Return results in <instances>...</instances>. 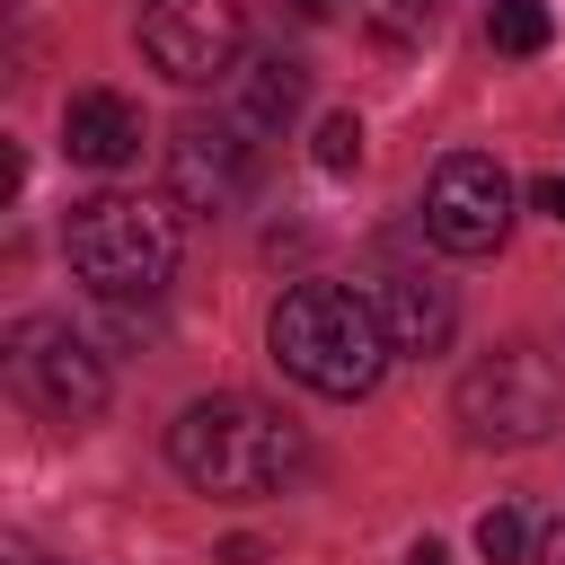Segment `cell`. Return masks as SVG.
<instances>
[{
  "label": "cell",
  "instance_id": "cell-4",
  "mask_svg": "<svg viewBox=\"0 0 565 565\" xmlns=\"http://www.w3.org/2000/svg\"><path fill=\"white\" fill-rule=\"evenodd\" d=\"M459 433L486 450H530L565 424V362L547 344H494L459 371Z\"/></svg>",
  "mask_w": 565,
  "mask_h": 565
},
{
  "label": "cell",
  "instance_id": "cell-7",
  "mask_svg": "<svg viewBox=\"0 0 565 565\" xmlns=\"http://www.w3.org/2000/svg\"><path fill=\"white\" fill-rule=\"evenodd\" d=\"M238 44H247V9L238 0H141V53L177 88L221 79L238 62Z\"/></svg>",
  "mask_w": 565,
  "mask_h": 565
},
{
  "label": "cell",
  "instance_id": "cell-19",
  "mask_svg": "<svg viewBox=\"0 0 565 565\" xmlns=\"http://www.w3.org/2000/svg\"><path fill=\"white\" fill-rule=\"evenodd\" d=\"M221 565H265V547H256V539H230V547H221Z\"/></svg>",
  "mask_w": 565,
  "mask_h": 565
},
{
  "label": "cell",
  "instance_id": "cell-13",
  "mask_svg": "<svg viewBox=\"0 0 565 565\" xmlns=\"http://www.w3.org/2000/svg\"><path fill=\"white\" fill-rule=\"evenodd\" d=\"M477 556H486V565H521V556H530V530H521L512 503H494V512L477 521Z\"/></svg>",
  "mask_w": 565,
  "mask_h": 565
},
{
  "label": "cell",
  "instance_id": "cell-11",
  "mask_svg": "<svg viewBox=\"0 0 565 565\" xmlns=\"http://www.w3.org/2000/svg\"><path fill=\"white\" fill-rule=\"evenodd\" d=\"M291 115H300V62H291V53H256V62L238 71V115H230V124L282 132Z\"/></svg>",
  "mask_w": 565,
  "mask_h": 565
},
{
  "label": "cell",
  "instance_id": "cell-1",
  "mask_svg": "<svg viewBox=\"0 0 565 565\" xmlns=\"http://www.w3.org/2000/svg\"><path fill=\"white\" fill-rule=\"evenodd\" d=\"M265 344L318 397H371L380 371H388V353H397L388 327H380V309L362 291H344V282H291L274 300V318H265Z\"/></svg>",
  "mask_w": 565,
  "mask_h": 565
},
{
  "label": "cell",
  "instance_id": "cell-21",
  "mask_svg": "<svg viewBox=\"0 0 565 565\" xmlns=\"http://www.w3.org/2000/svg\"><path fill=\"white\" fill-rule=\"evenodd\" d=\"M291 9H300V18H335V0H291Z\"/></svg>",
  "mask_w": 565,
  "mask_h": 565
},
{
  "label": "cell",
  "instance_id": "cell-17",
  "mask_svg": "<svg viewBox=\"0 0 565 565\" xmlns=\"http://www.w3.org/2000/svg\"><path fill=\"white\" fill-rule=\"evenodd\" d=\"M388 9H397V26H433V9H441V0H388Z\"/></svg>",
  "mask_w": 565,
  "mask_h": 565
},
{
  "label": "cell",
  "instance_id": "cell-2",
  "mask_svg": "<svg viewBox=\"0 0 565 565\" xmlns=\"http://www.w3.org/2000/svg\"><path fill=\"white\" fill-rule=\"evenodd\" d=\"M168 459L194 494H274L300 468V424L274 415L265 397H194L168 424Z\"/></svg>",
  "mask_w": 565,
  "mask_h": 565
},
{
  "label": "cell",
  "instance_id": "cell-8",
  "mask_svg": "<svg viewBox=\"0 0 565 565\" xmlns=\"http://www.w3.org/2000/svg\"><path fill=\"white\" fill-rule=\"evenodd\" d=\"M247 185H256V150H247V124H177V141H168V194H177V212H194V221H221V212H238L247 203Z\"/></svg>",
  "mask_w": 565,
  "mask_h": 565
},
{
  "label": "cell",
  "instance_id": "cell-20",
  "mask_svg": "<svg viewBox=\"0 0 565 565\" xmlns=\"http://www.w3.org/2000/svg\"><path fill=\"white\" fill-rule=\"evenodd\" d=\"M406 565H450V556H441L433 539H415V547H406Z\"/></svg>",
  "mask_w": 565,
  "mask_h": 565
},
{
  "label": "cell",
  "instance_id": "cell-5",
  "mask_svg": "<svg viewBox=\"0 0 565 565\" xmlns=\"http://www.w3.org/2000/svg\"><path fill=\"white\" fill-rule=\"evenodd\" d=\"M0 362H9V388L35 415H53V424H97L106 415V353L71 318H18Z\"/></svg>",
  "mask_w": 565,
  "mask_h": 565
},
{
  "label": "cell",
  "instance_id": "cell-12",
  "mask_svg": "<svg viewBox=\"0 0 565 565\" xmlns=\"http://www.w3.org/2000/svg\"><path fill=\"white\" fill-rule=\"evenodd\" d=\"M547 35H556V9L547 0H494L486 9V44L494 53H547Z\"/></svg>",
  "mask_w": 565,
  "mask_h": 565
},
{
  "label": "cell",
  "instance_id": "cell-6",
  "mask_svg": "<svg viewBox=\"0 0 565 565\" xmlns=\"http://www.w3.org/2000/svg\"><path fill=\"white\" fill-rule=\"evenodd\" d=\"M512 230V177L486 150H450L424 185V238L441 256H494Z\"/></svg>",
  "mask_w": 565,
  "mask_h": 565
},
{
  "label": "cell",
  "instance_id": "cell-14",
  "mask_svg": "<svg viewBox=\"0 0 565 565\" xmlns=\"http://www.w3.org/2000/svg\"><path fill=\"white\" fill-rule=\"evenodd\" d=\"M318 168H327V177H353V168H362V124H353V115H327V124H318Z\"/></svg>",
  "mask_w": 565,
  "mask_h": 565
},
{
  "label": "cell",
  "instance_id": "cell-10",
  "mask_svg": "<svg viewBox=\"0 0 565 565\" xmlns=\"http://www.w3.org/2000/svg\"><path fill=\"white\" fill-rule=\"evenodd\" d=\"M62 150L79 168H132L141 159V106L115 97V88H79L62 106Z\"/></svg>",
  "mask_w": 565,
  "mask_h": 565
},
{
  "label": "cell",
  "instance_id": "cell-9",
  "mask_svg": "<svg viewBox=\"0 0 565 565\" xmlns=\"http://www.w3.org/2000/svg\"><path fill=\"white\" fill-rule=\"evenodd\" d=\"M362 300L380 309V327H388V344H397V353H441V344H450V327H459L450 282H433L424 265H397V256H380V265H371Z\"/></svg>",
  "mask_w": 565,
  "mask_h": 565
},
{
  "label": "cell",
  "instance_id": "cell-3",
  "mask_svg": "<svg viewBox=\"0 0 565 565\" xmlns=\"http://www.w3.org/2000/svg\"><path fill=\"white\" fill-rule=\"evenodd\" d=\"M62 256L97 300H159L177 274V212L141 194H88L62 221Z\"/></svg>",
  "mask_w": 565,
  "mask_h": 565
},
{
  "label": "cell",
  "instance_id": "cell-18",
  "mask_svg": "<svg viewBox=\"0 0 565 565\" xmlns=\"http://www.w3.org/2000/svg\"><path fill=\"white\" fill-rule=\"evenodd\" d=\"M0 565H53V556H35V539H0Z\"/></svg>",
  "mask_w": 565,
  "mask_h": 565
},
{
  "label": "cell",
  "instance_id": "cell-16",
  "mask_svg": "<svg viewBox=\"0 0 565 565\" xmlns=\"http://www.w3.org/2000/svg\"><path fill=\"white\" fill-rule=\"evenodd\" d=\"M539 212H547V221H565V168H556V177H539Z\"/></svg>",
  "mask_w": 565,
  "mask_h": 565
},
{
  "label": "cell",
  "instance_id": "cell-15",
  "mask_svg": "<svg viewBox=\"0 0 565 565\" xmlns=\"http://www.w3.org/2000/svg\"><path fill=\"white\" fill-rule=\"evenodd\" d=\"M530 565H565V512L539 530V547H530Z\"/></svg>",
  "mask_w": 565,
  "mask_h": 565
}]
</instances>
